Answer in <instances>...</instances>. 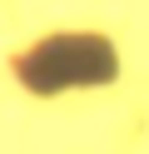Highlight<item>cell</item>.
I'll return each mask as SVG.
<instances>
[{
	"label": "cell",
	"mask_w": 149,
	"mask_h": 154,
	"mask_svg": "<svg viewBox=\"0 0 149 154\" xmlns=\"http://www.w3.org/2000/svg\"><path fill=\"white\" fill-rule=\"evenodd\" d=\"M119 75V55L104 35L70 30V35H45L20 55V85L40 94L55 90H85V85H109Z\"/></svg>",
	"instance_id": "6da1fadb"
}]
</instances>
